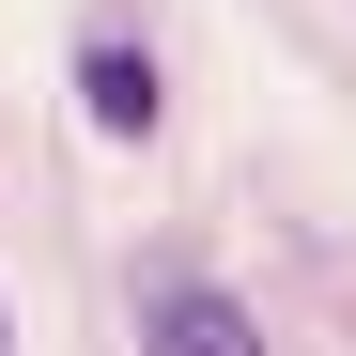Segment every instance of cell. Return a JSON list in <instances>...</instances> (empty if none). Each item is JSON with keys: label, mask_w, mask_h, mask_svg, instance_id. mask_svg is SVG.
<instances>
[{"label": "cell", "mask_w": 356, "mask_h": 356, "mask_svg": "<svg viewBox=\"0 0 356 356\" xmlns=\"http://www.w3.org/2000/svg\"><path fill=\"white\" fill-rule=\"evenodd\" d=\"M140 356H264V325L202 264H140Z\"/></svg>", "instance_id": "6da1fadb"}, {"label": "cell", "mask_w": 356, "mask_h": 356, "mask_svg": "<svg viewBox=\"0 0 356 356\" xmlns=\"http://www.w3.org/2000/svg\"><path fill=\"white\" fill-rule=\"evenodd\" d=\"M78 108H93L108 140H155V108H170V93H155V63H140L124 31H93V47H78Z\"/></svg>", "instance_id": "7a4b0ae2"}]
</instances>
